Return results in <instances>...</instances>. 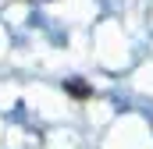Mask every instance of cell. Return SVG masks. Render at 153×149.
Segmentation results:
<instances>
[{
	"label": "cell",
	"mask_w": 153,
	"mask_h": 149,
	"mask_svg": "<svg viewBox=\"0 0 153 149\" xmlns=\"http://www.w3.org/2000/svg\"><path fill=\"white\" fill-rule=\"evenodd\" d=\"M68 92H71V96H93V89H89V85H82V82H71V85H68Z\"/></svg>",
	"instance_id": "1"
},
{
	"label": "cell",
	"mask_w": 153,
	"mask_h": 149,
	"mask_svg": "<svg viewBox=\"0 0 153 149\" xmlns=\"http://www.w3.org/2000/svg\"><path fill=\"white\" fill-rule=\"evenodd\" d=\"M25 4H43V0H25Z\"/></svg>",
	"instance_id": "2"
}]
</instances>
